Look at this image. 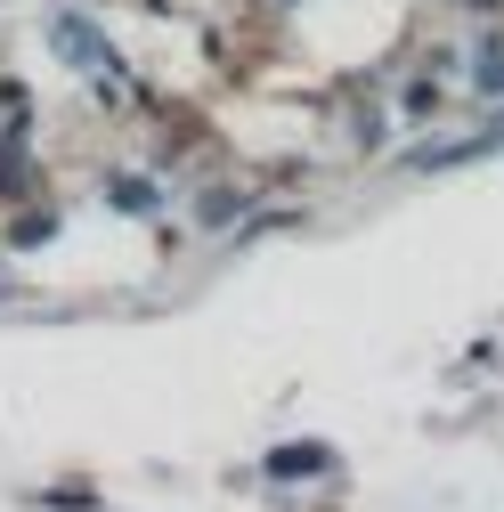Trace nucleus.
I'll return each mask as SVG.
<instances>
[{
	"mask_svg": "<svg viewBox=\"0 0 504 512\" xmlns=\"http://www.w3.org/2000/svg\"><path fill=\"white\" fill-rule=\"evenodd\" d=\"M49 41H57V57H74V66H90V74H114V57H106V41L82 25V17H57L49 25Z\"/></svg>",
	"mask_w": 504,
	"mask_h": 512,
	"instance_id": "nucleus-1",
	"label": "nucleus"
},
{
	"mask_svg": "<svg viewBox=\"0 0 504 512\" xmlns=\"http://www.w3.org/2000/svg\"><path fill=\"white\" fill-rule=\"evenodd\" d=\"M480 90H488V98H504V49H496V41L480 49Z\"/></svg>",
	"mask_w": 504,
	"mask_h": 512,
	"instance_id": "nucleus-3",
	"label": "nucleus"
},
{
	"mask_svg": "<svg viewBox=\"0 0 504 512\" xmlns=\"http://www.w3.org/2000/svg\"><path fill=\"white\" fill-rule=\"evenodd\" d=\"M318 472H334V447H318V439H309V447H277V456H269V480H318Z\"/></svg>",
	"mask_w": 504,
	"mask_h": 512,
	"instance_id": "nucleus-2",
	"label": "nucleus"
}]
</instances>
